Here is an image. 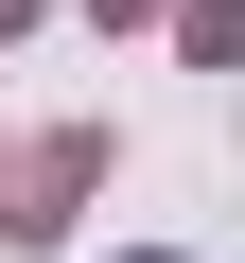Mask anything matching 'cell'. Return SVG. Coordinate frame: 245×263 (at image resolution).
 Returning a JSON list of instances; mask_svg holds the SVG:
<instances>
[{
	"label": "cell",
	"instance_id": "1",
	"mask_svg": "<svg viewBox=\"0 0 245 263\" xmlns=\"http://www.w3.org/2000/svg\"><path fill=\"white\" fill-rule=\"evenodd\" d=\"M88 176H105V141H53V158L18 176V211H0V228H70V193H88Z\"/></svg>",
	"mask_w": 245,
	"mask_h": 263
}]
</instances>
